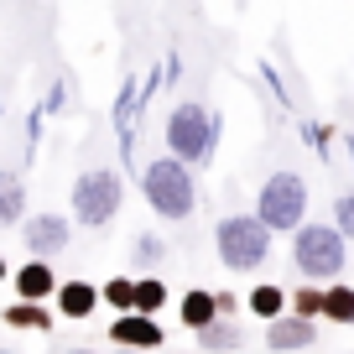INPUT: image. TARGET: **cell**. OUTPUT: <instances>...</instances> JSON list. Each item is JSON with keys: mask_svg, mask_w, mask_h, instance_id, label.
I'll list each match as a JSON object with an SVG mask.
<instances>
[{"mask_svg": "<svg viewBox=\"0 0 354 354\" xmlns=\"http://www.w3.org/2000/svg\"><path fill=\"white\" fill-rule=\"evenodd\" d=\"M16 230H21L26 255H37V261H53V255H63L73 245V219L68 214H26Z\"/></svg>", "mask_w": 354, "mask_h": 354, "instance_id": "cell-7", "label": "cell"}, {"mask_svg": "<svg viewBox=\"0 0 354 354\" xmlns=\"http://www.w3.org/2000/svg\"><path fill=\"white\" fill-rule=\"evenodd\" d=\"M302 141H308L313 151H323V156H328V141H333V125H318V120H308V125H302Z\"/></svg>", "mask_w": 354, "mask_h": 354, "instance_id": "cell-23", "label": "cell"}, {"mask_svg": "<svg viewBox=\"0 0 354 354\" xmlns=\"http://www.w3.org/2000/svg\"><path fill=\"white\" fill-rule=\"evenodd\" d=\"M0 323H6V328H16V333H26V328H32V333H53L57 313L47 308V302H21V297H16L11 308L0 313Z\"/></svg>", "mask_w": 354, "mask_h": 354, "instance_id": "cell-12", "label": "cell"}, {"mask_svg": "<svg viewBox=\"0 0 354 354\" xmlns=\"http://www.w3.org/2000/svg\"><path fill=\"white\" fill-rule=\"evenodd\" d=\"M344 146H349V162H354V136H344Z\"/></svg>", "mask_w": 354, "mask_h": 354, "instance_id": "cell-26", "label": "cell"}, {"mask_svg": "<svg viewBox=\"0 0 354 354\" xmlns=\"http://www.w3.org/2000/svg\"><path fill=\"white\" fill-rule=\"evenodd\" d=\"M0 281H11V266H6V255H0Z\"/></svg>", "mask_w": 354, "mask_h": 354, "instance_id": "cell-25", "label": "cell"}, {"mask_svg": "<svg viewBox=\"0 0 354 354\" xmlns=\"http://www.w3.org/2000/svg\"><path fill=\"white\" fill-rule=\"evenodd\" d=\"M287 313H297V318H313V323H318V318H323V287H318V281H308V287L287 292Z\"/></svg>", "mask_w": 354, "mask_h": 354, "instance_id": "cell-19", "label": "cell"}, {"mask_svg": "<svg viewBox=\"0 0 354 354\" xmlns=\"http://www.w3.org/2000/svg\"><path fill=\"white\" fill-rule=\"evenodd\" d=\"M255 219L271 234H292L302 219H308V183L302 172H271L255 193Z\"/></svg>", "mask_w": 354, "mask_h": 354, "instance_id": "cell-6", "label": "cell"}, {"mask_svg": "<svg viewBox=\"0 0 354 354\" xmlns=\"http://www.w3.org/2000/svg\"><path fill=\"white\" fill-rule=\"evenodd\" d=\"M110 354H141V349H110Z\"/></svg>", "mask_w": 354, "mask_h": 354, "instance_id": "cell-28", "label": "cell"}, {"mask_svg": "<svg viewBox=\"0 0 354 354\" xmlns=\"http://www.w3.org/2000/svg\"><path fill=\"white\" fill-rule=\"evenodd\" d=\"M120 203H125V177L115 167H88L73 177V193H68L73 214L68 219H73V230H104V224H115Z\"/></svg>", "mask_w": 354, "mask_h": 354, "instance_id": "cell-2", "label": "cell"}, {"mask_svg": "<svg viewBox=\"0 0 354 354\" xmlns=\"http://www.w3.org/2000/svg\"><path fill=\"white\" fill-rule=\"evenodd\" d=\"M53 313H57V318H68V323L94 318V313H100V287H94V281H84V277L57 281V292H53Z\"/></svg>", "mask_w": 354, "mask_h": 354, "instance_id": "cell-9", "label": "cell"}, {"mask_svg": "<svg viewBox=\"0 0 354 354\" xmlns=\"http://www.w3.org/2000/svg\"><path fill=\"white\" fill-rule=\"evenodd\" d=\"M141 193H146V203H151V214L167 219V224L193 219V209H198L193 167H183L177 156H151V162L141 167Z\"/></svg>", "mask_w": 354, "mask_h": 354, "instance_id": "cell-1", "label": "cell"}, {"mask_svg": "<svg viewBox=\"0 0 354 354\" xmlns=\"http://www.w3.org/2000/svg\"><path fill=\"white\" fill-rule=\"evenodd\" d=\"M68 354H100V349H68Z\"/></svg>", "mask_w": 354, "mask_h": 354, "instance_id": "cell-27", "label": "cell"}, {"mask_svg": "<svg viewBox=\"0 0 354 354\" xmlns=\"http://www.w3.org/2000/svg\"><path fill=\"white\" fill-rule=\"evenodd\" d=\"M214 250H219L224 271H255L271 255V230L255 214H224L214 224Z\"/></svg>", "mask_w": 354, "mask_h": 354, "instance_id": "cell-5", "label": "cell"}, {"mask_svg": "<svg viewBox=\"0 0 354 354\" xmlns=\"http://www.w3.org/2000/svg\"><path fill=\"white\" fill-rule=\"evenodd\" d=\"M214 313L219 318H240V297L234 292H214Z\"/></svg>", "mask_w": 354, "mask_h": 354, "instance_id": "cell-24", "label": "cell"}, {"mask_svg": "<svg viewBox=\"0 0 354 354\" xmlns=\"http://www.w3.org/2000/svg\"><path fill=\"white\" fill-rule=\"evenodd\" d=\"M193 339H198L203 354H234L245 344V333H240V318H214V323H203Z\"/></svg>", "mask_w": 354, "mask_h": 354, "instance_id": "cell-14", "label": "cell"}, {"mask_svg": "<svg viewBox=\"0 0 354 354\" xmlns=\"http://www.w3.org/2000/svg\"><path fill=\"white\" fill-rule=\"evenodd\" d=\"M323 318L328 323H354V287H344V281L323 287Z\"/></svg>", "mask_w": 354, "mask_h": 354, "instance_id": "cell-18", "label": "cell"}, {"mask_svg": "<svg viewBox=\"0 0 354 354\" xmlns=\"http://www.w3.org/2000/svg\"><path fill=\"white\" fill-rule=\"evenodd\" d=\"M110 339H115V349H162L167 344V333H162V323L156 318H146V313H115L110 318Z\"/></svg>", "mask_w": 354, "mask_h": 354, "instance_id": "cell-8", "label": "cell"}, {"mask_svg": "<svg viewBox=\"0 0 354 354\" xmlns=\"http://www.w3.org/2000/svg\"><path fill=\"white\" fill-rule=\"evenodd\" d=\"M131 292H136V277H110L100 287V302L110 313H131Z\"/></svg>", "mask_w": 354, "mask_h": 354, "instance_id": "cell-21", "label": "cell"}, {"mask_svg": "<svg viewBox=\"0 0 354 354\" xmlns=\"http://www.w3.org/2000/svg\"><path fill=\"white\" fill-rule=\"evenodd\" d=\"M11 287H16V297L21 302H53V292H57V271H53V261H21L11 271Z\"/></svg>", "mask_w": 354, "mask_h": 354, "instance_id": "cell-11", "label": "cell"}, {"mask_svg": "<svg viewBox=\"0 0 354 354\" xmlns=\"http://www.w3.org/2000/svg\"><path fill=\"white\" fill-rule=\"evenodd\" d=\"M131 261L146 266V271L162 266L167 261V240H162V234H151V230H141V234H136V245H131Z\"/></svg>", "mask_w": 354, "mask_h": 354, "instance_id": "cell-20", "label": "cell"}, {"mask_svg": "<svg viewBox=\"0 0 354 354\" xmlns=\"http://www.w3.org/2000/svg\"><path fill=\"white\" fill-rule=\"evenodd\" d=\"M177 318H183V328H188V333H198L203 323H214V318H219V313H214V292L209 287L183 292V297H177Z\"/></svg>", "mask_w": 354, "mask_h": 354, "instance_id": "cell-15", "label": "cell"}, {"mask_svg": "<svg viewBox=\"0 0 354 354\" xmlns=\"http://www.w3.org/2000/svg\"><path fill=\"white\" fill-rule=\"evenodd\" d=\"M167 281L162 277H136V292H131V313H146V318H156V313L167 308Z\"/></svg>", "mask_w": 354, "mask_h": 354, "instance_id": "cell-16", "label": "cell"}, {"mask_svg": "<svg viewBox=\"0 0 354 354\" xmlns=\"http://www.w3.org/2000/svg\"><path fill=\"white\" fill-rule=\"evenodd\" d=\"M333 230H339L344 240H354V193H339V198H333Z\"/></svg>", "mask_w": 354, "mask_h": 354, "instance_id": "cell-22", "label": "cell"}, {"mask_svg": "<svg viewBox=\"0 0 354 354\" xmlns=\"http://www.w3.org/2000/svg\"><path fill=\"white\" fill-rule=\"evenodd\" d=\"M219 146V115H209L198 100L172 104L167 115V156H177L183 167H203Z\"/></svg>", "mask_w": 354, "mask_h": 354, "instance_id": "cell-3", "label": "cell"}, {"mask_svg": "<svg viewBox=\"0 0 354 354\" xmlns=\"http://www.w3.org/2000/svg\"><path fill=\"white\" fill-rule=\"evenodd\" d=\"M308 344H318V323H313V318L281 313V318L266 323V349H277V354H297V349H308Z\"/></svg>", "mask_w": 354, "mask_h": 354, "instance_id": "cell-10", "label": "cell"}, {"mask_svg": "<svg viewBox=\"0 0 354 354\" xmlns=\"http://www.w3.org/2000/svg\"><path fill=\"white\" fill-rule=\"evenodd\" d=\"M344 261H349V240H344L333 224H308L302 219L292 230V266H297L308 281H339Z\"/></svg>", "mask_w": 354, "mask_h": 354, "instance_id": "cell-4", "label": "cell"}, {"mask_svg": "<svg viewBox=\"0 0 354 354\" xmlns=\"http://www.w3.org/2000/svg\"><path fill=\"white\" fill-rule=\"evenodd\" d=\"M26 214V183L16 167H0V230H16Z\"/></svg>", "mask_w": 354, "mask_h": 354, "instance_id": "cell-13", "label": "cell"}, {"mask_svg": "<svg viewBox=\"0 0 354 354\" xmlns=\"http://www.w3.org/2000/svg\"><path fill=\"white\" fill-rule=\"evenodd\" d=\"M245 308H250L255 318L271 323V318H281V313H287V292H281L277 281H261L255 292H245Z\"/></svg>", "mask_w": 354, "mask_h": 354, "instance_id": "cell-17", "label": "cell"}]
</instances>
